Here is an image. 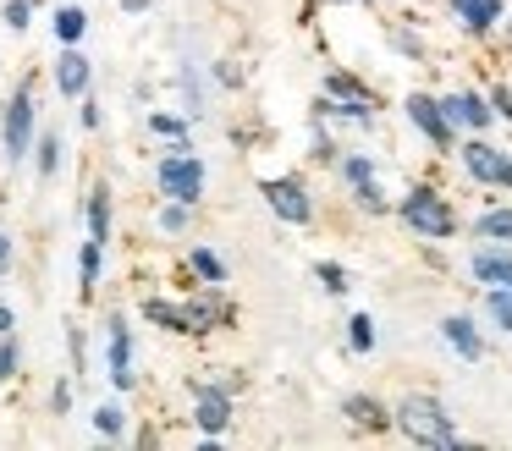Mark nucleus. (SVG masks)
Segmentation results:
<instances>
[{
    "label": "nucleus",
    "mask_w": 512,
    "mask_h": 451,
    "mask_svg": "<svg viewBox=\"0 0 512 451\" xmlns=\"http://www.w3.org/2000/svg\"><path fill=\"white\" fill-rule=\"evenodd\" d=\"M177 286H232V259H226L215 242H188L177 264Z\"/></svg>",
    "instance_id": "obj_16"
},
{
    "label": "nucleus",
    "mask_w": 512,
    "mask_h": 451,
    "mask_svg": "<svg viewBox=\"0 0 512 451\" xmlns=\"http://www.w3.org/2000/svg\"><path fill=\"white\" fill-rule=\"evenodd\" d=\"M78 127H83V132H105V99L94 94V88L78 99Z\"/></svg>",
    "instance_id": "obj_42"
},
{
    "label": "nucleus",
    "mask_w": 512,
    "mask_h": 451,
    "mask_svg": "<svg viewBox=\"0 0 512 451\" xmlns=\"http://www.w3.org/2000/svg\"><path fill=\"white\" fill-rule=\"evenodd\" d=\"M149 182H155V198H177V204H199L204 209V198H210V160L199 154L193 132H188V138L160 143Z\"/></svg>",
    "instance_id": "obj_3"
},
{
    "label": "nucleus",
    "mask_w": 512,
    "mask_h": 451,
    "mask_svg": "<svg viewBox=\"0 0 512 451\" xmlns=\"http://www.w3.org/2000/svg\"><path fill=\"white\" fill-rule=\"evenodd\" d=\"M23 363H28V347H23V336H0V391H6V385H17L23 380Z\"/></svg>",
    "instance_id": "obj_38"
},
{
    "label": "nucleus",
    "mask_w": 512,
    "mask_h": 451,
    "mask_svg": "<svg viewBox=\"0 0 512 451\" xmlns=\"http://www.w3.org/2000/svg\"><path fill=\"white\" fill-rule=\"evenodd\" d=\"M89 429L105 440V446H127V435H133V413H127V396H100V402L89 407Z\"/></svg>",
    "instance_id": "obj_23"
},
{
    "label": "nucleus",
    "mask_w": 512,
    "mask_h": 451,
    "mask_svg": "<svg viewBox=\"0 0 512 451\" xmlns=\"http://www.w3.org/2000/svg\"><path fill=\"white\" fill-rule=\"evenodd\" d=\"M435 341H441L446 352H452L463 369H479V363L490 358V341H485V319H479V308H452V314L435 319Z\"/></svg>",
    "instance_id": "obj_12"
},
{
    "label": "nucleus",
    "mask_w": 512,
    "mask_h": 451,
    "mask_svg": "<svg viewBox=\"0 0 512 451\" xmlns=\"http://www.w3.org/2000/svg\"><path fill=\"white\" fill-rule=\"evenodd\" d=\"M105 242L83 237L78 242V259H72V270H78V303H100V286H105Z\"/></svg>",
    "instance_id": "obj_26"
},
{
    "label": "nucleus",
    "mask_w": 512,
    "mask_h": 451,
    "mask_svg": "<svg viewBox=\"0 0 512 451\" xmlns=\"http://www.w3.org/2000/svg\"><path fill=\"white\" fill-rule=\"evenodd\" d=\"M479 319L485 330L512 341V286H479Z\"/></svg>",
    "instance_id": "obj_32"
},
{
    "label": "nucleus",
    "mask_w": 512,
    "mask_h": 451,
    "mask_svg": "<svg viewBox=\"0 0 512 451\" xmlns=\"http://www.w3.org/2000/svg\"><path fill=\"white\" fill-rule=\"evenodd\" d=\"M17 270V237L6 226H0V281H6V275Z\"/></svg>",
    "instance_id": "obj_45"
},
{
    "label": "nucleus",
    "mask_w": 512,
    "mask_h": 451,
    "mask_svg": "<svg viewBox=\"0 0 512 451\" xmlns=\"http://www.w3.org/2000/svg\"><path fill=\"white\" fill-rule=\"evenodd\" d=\"M468 286H512V242H485L474 237L463 253Z\"/></svg>",
    "instance_id": "obj_17"
},
{
    "label": "nucleus",
    "mask_w": 512,
    "mask_h": 451,
    "mask_svg": "<svg viewBox=\"0 0 512 451\" xmlns=\"http://www.w3.org/2000/svg\"><path fill=\"white\" fill-rule=\"evenodd\" d=\"M94 28L89 6H78V0H61V6H50V39L56 44H83Z\"/></svg>",
    "instance_id": "obj_29"
},
{
    "label": "nucleus",
    "mask_w": 512,
    "mask_h": 451,
    "mask_svg": "<svg viewBox=\"0 0 512 451\" xmlns=\"http://www.w3.org/2000/svg\"><path fill=\"white\" fill-rule=\"evenodd\" d=\"M67 358H72V374H78V380L94 369V363H89V330H83L78 319L67 325Z\"/></svg>",
    "instance_id": "obj_41"
},
{
    "label": "nucleus",
    "mask_w": 512,
    "mask_h": 451,
    "mask_svg": "<svg viewBox=\"0 0 512 451\" xmlns=\"http://www.w3.org/2000/svg\"><path fill=\"white\" fill-rule=\"evenodd\" d=\"M468 237L512 242V198L507 193H479V209L468 215Z\"/></svg>",
    "instance_id": "obj_22"
},
{
    "label": "nucleus",
    "mask_w": 512,
    "mask_h": 451,
    "mask_svg": "<svg viewBox=\"0 0 512 451\" xmlns=\"http://www.w3.org/2000/svg\"><path fill=\"white\" fill-rule=\"evenodd\" d=\"M83 237L105 242V248L116 242V187L105 176H94L89 193H83Z\"/></svg>",
    "instance_id": "obj_20"
},
{
    "label": "nucleus",
    "mask_w": 512,
    "mask_h": 451,
    "mask_svg": "<svg viewBox=\"0 0 512 451\" xmlns=\"http://www.w3.org/2000/svg\"><path fill=\"white\" fill-rule=\"evenodd\" d=\"M45 407H50V418H72V407H78V374H56L50 380V396H45Z\"/></svg>",
    "instance_id": "obj_40"
},
{
    "label": "nucleus",
    "mask_w": 512,
    "mask_h": 451,
    "mask_svg": "<svg viewBox=\"0 0 512 451\" xmlns=\"http://www.w3.org/2000/svg\"><path fill=\"white\" fill-rule=\"evenodd\" d=\"M182 308H188L193 341L226 336V330H237V319H243V303L232 297V286H188V292H182Z\"/></svg>",
    "instance_id": "obj_10"
},
{
    "label": "nucleus",
    "mask_w": 512,
    "mask_h": 451,
    "mask_svg": "<svg viewBox=\"0 0 512 451\" xmlns=\"http://www.w3.org/2000/svg\"><path fill=\"white\" fill-rule=\"evenodd\" d=\"M380 39H386V44H391V50H397L408 66H430V61H435L430 39H424V33L413 28V22H386V28H380Z\"/></svg>",
    "instance_id": "obj_30"
},
{
    "label": "nucleus",
    "mask_w": 512,
    "mask_h": 451,
    "mask_svg": "<svg viewBox=\"0 0 512 451\" xmlns=\"http://www.w3.org/2000/svg\"><path fill=\"white\" fill-rule=\"evenodd\" d=\"M320 88L331 99H358V105H380L386 110V99H380V88L369 83L358 66H342V61H325V72H320Z\"/></svg>",
    "instance_id": "obj_21"
},
{
    "label": "nucleus",
    "mask_w": 512,
    "mask_h": 451,
    "mask_svg": "<svg viewBox=\"0 0 512 451\" xmlns=\"http://www.w3.org/2000/svg\"><path fill=\"white\" fill-rule=\"evenodd\" d=\"M193 127H199V121H193L188 110H144V132H149V138H160V143L188 138Z\"/></svg>",
    "instance_id": "obj_36"
},
{
    "label": "nucleus",
    "mask_w": 512,
    "mask_h": 451,
    "mask_svg": "<svg viewBox=\"0 0 512 451\" xmlns=\"http://www.w3.org/2000/svg\"><path fill=\"white\" fill-rule=\"evenodd\" d=\"M309 116H325L331 127H347V132H364V138H375L380 121H386V110H380V105H358V99H331L325 88H314Z\"/></svg>",
    "instance_id": "obj_18"
},
{
    "label": "nucleus",
    "mask_w": 512,
    "mask_h": 451,
    "mask_svg": "<svg viewBox=\"0 0 512 451\" xmlns=\"http://www.w3.org/2000/svg\"><path fill=\"white\" fill-rule=\"evenodd\" d=\"M391 220L402 226V237H413L419 248H446L468 231V215L457 204V193L441 176H413L391 204Z\"/></svg>",
    "instance_id": "obj_1"
},
{
    "label": "nucleus",
    "mask_w": 512,
    "mask_h": 451,
    "mask_svg": "<svg viewBox=\"0 0 512 451\" xmlns=\"http://www.w3.org/2000/svg\"><path fill=\"white\" fill-rule=\"evenodd\" d=\"M336 154H342V138H336V127L325 116H309V165L314 171H331Z\"/></svg>",
    "instance_id": "obj_35"
},
{
    "label": "nucleus",
    "mask_w": 512,
    "mask_h": 451,
    "mask_svg": "<svg viewBox=\"0 0 512 451\" xmlns=\"http://www.w3.org/2000/svg\"><path fill=\"white\" fill-rule=\"evenodd\" d=\"M441 11H446V22L457 28V39H468V44H479V50H490L512 6H507V0H441Z\"/></svg>",
    "instance_id": "obj_13"
},
{
    "label": "nucleus",
    "mask_w": 512,
    "mask_h": 451,
    "mask_svg": "<svg viewBox=\"0 0 512 451\" xmlns=\"http://www.w3.org/2000/svg\"><path fill=\"white\" fill-rule=\"evenodd\" d=\"M347 209H353L358 220H391V187H386V176H369V182H358V187H347Z\"/></svg>",
    "instance_id": "obj_27"
},
{
    "label": "nucleus",
    "mask_w": 512,
    "mask_h": 451,
    "mask_svg": "<svg viewBox=\"0 0 512 451\" xmlns=\"http://www.w3.org/2000/svg\"><path fill=\"white\" fill-rule=\"evenodd\" d=\"M336 418H342L347 435H358V440H386V435H397L391 396H380V391H342V396H336Z\"/></svg>",
    "instance_id": "obj_11"
},
{
    "label": "nucleus",
    "mask_w": 512,
    "mask_h": 451,
    "mask_svg": "<svg viewBox=\"0 0 512 451\" xmlns=\"http://www.w3.org/2000/svg\"><path fill=\"white\" fill-rule=\"evenodd\" d=\"M496 50H501V61L512 66V11H507V22H501V33H496Z\"/></svg>",
    "instance_id": "obj_47"
},
{
    "label": "nucleus",
    "mask_w": 512,
    "mask_h": 451,
    "mask_svg": "<svg viewBox=\"0 0 512 451\" xmlns=\"http://www.w3.org/2000/svg\"><path fill=\"white\" fill-rule=\"evenodd\" d=\"M39 132H45L39 127V77L23 72L12 94L0 99V160H6V171H23L34 160Z\"/></svg>",
    "instance_id": "obj_4"
},
{
    "label": "nucleus",
    "mask_w": 512,
    "mask_h": 451,
    "mask_svg": "<svg viewBox=\"0 0 512 451\" xmlns=\"http://www.w3.org/2000/svg\"><path fill=\"white\" fill-rule=\"evenodd\" d=\"M127 440H133V446H160V440H166V429H160L155 418H144V424H133V435H127Z\"/></svg>",
    "instance_id": "obj_46"
},
{
    "label": "nucleus",
    "mask_w": 512,
    "mask_h": 451,
    "mask_svg": "<svg viewBox=\"0 0 512 451\" xmlns=\"http://www.w3.org/2000/svg\"><path fill=\"white\" fill-rule=\"evenodd\" d=\"M138 325L160 330V336H177V341H193V325H188V308H182V292H144L138 297Z\"/></svg>",
    "instance_id": "obj_19"
},
{
    "label": "nucleus",
    "mask_w": 512,
    "mask_h": 451,
    "mask_svg": "<svg viewBox=\"0 0 512 451\" xmlns=\"http://www.w3.org/2000/svg\"><path fill=\"white\" fill-rule=\"evenodd\" d=\"M314 6H369V0H314Z\"/></svg>",
    "instance_id": "obj_50"
},
{
    "label": "nucleus",
    "mask_w": 512,
    "mask_h": 451,
    "mask_svg": "<svg viewBox=\"0 0 512 451\" xmlns=\"http://www.w3.org/2000/svg\"><path fill=\"white\" fill-rule=\"evenodd\" d=\"M204 66H210V83L221 88V94H243V88H248L243 55H215V61H204Z\"/></svg>",
    "instance_id": "obj_37"
},
{
    "label": "nucleus",
    "mask_w": 512,
    "mask_h": 451,
    "mask_svg": "<svg viewBox=\"0 0 512 451\" xmlns=\"http://www.w3.org/2000/svg\"><path fill=\"white\" fill-rule=\"evenodd\" d=\"M199 204H177V198H155V231L160 237H188L199 226Z\"/></svg>",
    "instance_id": "obj_33"
},
{
    "label": "nucleus",
    "mask_w": 512,
    "mask_h": 451,
    "mask_svg": "<svg viewBox=\"0 0 512 451\" xmlns=\"http://www.w3.org/2000/svg\"><path fill=\"white\" fill-rule=\"evenodd\" d=\"M490 88V105H496V121L501 127H512V83L507 77H496V83H485Z\"/></svg>",
    "instance_id": "obj_43"
},
{
    "label": "nucleus",
    "mask_w": 512,
    "mask_h": 451,
    "mask_svg": "<svg viewBox=\"0 0 512 451\" xmlns=\"http://www.w3.org/2000/svg\"><path fill=\"white\" fill-rule=\"evenodd\" d=\"M215 380H221L232 396H248V385H254V380H248V369H237V363H221V369H215Z\"/></svg>",
    "instance_id": "obj_44"
},
{
    "label": "nucleus",
    "mask_w": 512,
    "mask_h": 451,
    "mask_svg": "<svg viewBox=\"0 0 512 451\" xmlns=\"http://www.w3.org/2000/svg\"><path fill=\"white\" fill-rule=\"evenodd\" d=\"M17 325H23V319H17V308L6 303V297H0V336H12Z\"/></svg>",
    "instance_id": "obj_49"
},
{
    "label": "nucleus",
    "mask_w": 512,
    "mask_h": 451,
    "mask_svg": "<svg viewBox=\"0 0 512 451\" xmlns=\"http://www.w3.org/2000/svg\"><path fill=\"white\" fill-rule=\"evenodd\" d=\"M171 83H177V99H182V110H188L193 121H204V83H210V66L204 61H193V55H177V72H171Z\"/></svg>",
    "instance_id": "obj_25"
},
{
    "label": "nucleus",
    "mask_w": 512,
    "mask_h": 451,
    "mask_svg": "<svg viewBox=\"0 0 512 451\" xmlns=\"http://www.w3.org/2000/svg\"><path fill=\"white\" fill-rule=\"evenodd\" d=\"M331 176H336V187L347 193V187L369 182V176H386V160H380L375 149H358V143H342V154H336Z\"/></svg>",
    "instance_id": "obj_24"
},
{
    "label": "nucleus",
    "mask_w": 512,
    "mask_h": 451,
    "mask_svg": "<svg viewBox=\"0 0 512 451\" xmlns=\"http://www.w3.org/2000/svg\"><path fill=\"white\" fill-rule=\"evenodd\" d=\"M39 6H45V0H0V28H6V33H17V39H23V33L34 28Z\"/></svg>",
    "instance_id": "obj_39"
},
{
    "label": "nucleus",
    "mask_w": 512,
    "mask_h": 451,
    "mask_svg": "<svg viewBox=\"0 0 512 451\" xmlns=\"http://www.w3.org/2000/svg\"><path fill=\"white\" fill-rule=\"evenodd\" d=\"M309 275H314V286H320L331 303H347V297H353V270H347L342 259H314Z\"/></svg>",
    "instance_id": "obj_34"
},
{
    "label": "nucleus",
    "mask_w": 512,
    "mask_h": 451,
    "mask_svg": "<svg viewBox=\"0 0 512 451\" xmlns=\"http://www.w3.org/2000/svg\"><path fill=\"white\" fill-rule=\"evenodd\" d=\"M397 110H402V121H408V132L435 154V160H452L457 154V138H463V132L452 127V116H446L441 88H408V94L397 99Z\"/></svg>",
    "instance_id": "obj_6"
},
{
    "label": "nucleus",
    "mask_w": 512,
    "mask_h": 451,
    "mask_svg": "<svg viewBox=\"0 0 512 451\" xmlns=\"http://www.w3.org/2000/svg\"><path fill=\"white\" fill-rule=\"evenodd\" d=\"M182 391H188V424H193V435H232L237 396L226 391L215 374H188V380H182Z\"/></svg>",
    "instance_id": "obj_9"
},
{
    "label": "nucleus",
    "mask_w": 512,
    "mask_h": 451,
    "mask_svg": "<svg viewBox=\"0 0 512 451\" xmlns=\"http://www.w3.org/2000/svg\"><path fill=\"white\" fill-rule=\"evenodd\" d=\"M100 341H105V385H111L116 396H133L138 385H144V374H138V325H133V314H127V308H105Z\"/></svg>",
    "instance_id": "obj_8"
},
{
    "label": "nucleus",
    "mask_w": 512,
    "mask_h": 451,
    "mask_svg": "<svg viewBox=\"0 0 512 451\" xmlns=\"http://www.w3.org/2000/svg\"><path fill=\"white\" fill-rule=\"evenodd\" d=\"M342 347L353 352V358H375L380 352V319L369 314V308H353V314L342 319Z\"/></svg>",
    "instance_id": "obj_28"
},
{
    "label": "nucleus",
    "mask_w": 512,
    "mask_h": 451,
    "mask_svg": "<svg viewBox=\"0 0 512 451\" xmlns=\"http://www.w3.org/2000/svg\"><path fill=\"white\" fill-rule=\"evenodd\" d=\"M116 6H122V17H149L160 0H116Z\"/></svg>",
    "instance_id": "obj_48"
},
{
    "label": "nucleus",
    "mask_w": 512,
    "mask_h": 451,
    "mask_svg": "<svg viewBox=\"0 0 512 451\" xmlns=\"http://www.w3.org/2000/svg\"><path fill=\"white\" fill-rule=\"evenodd\" d=\"M34 176L39 182H56L61 171H67V138H61V127H45L39 132V143H34Z\"/></svg>",
    "instance_id": "obj_31"
},
{
    "label": "nucleus",
    "mask_w": 512,
    "mask_h": 451,
    "mask_svg": "<svg viewBox=\"0 0 512 451\" xmlns=\"http://www.w3.org/2000/svg\"><path fill=\"white\" fill-rule=\"evenodd\" d=\"M441 105H446V116H452L457 132H496V127H501V121H496V105H490V88H479V83H452V88H441Z\"/></svg>",
    "instance_id": "obj_14"
},
{
    "label": "nucleus",
    "mask_w": 512,
    "mask_h": 451,
    "mask_svg": "<svg viewBox=\"0 0 512 451\" xmlns=\"http://www.w3.org/2000/svg\"><path fill=\"white\" fill-rule=\"evenodd\" d=\"M50 88H56V99L78 105V99L94 88V55L83 50V44H56V61H50Z\"/></svg>",
    "instance_id": "obj_15"
},
{
    "label": "nucleus",
    "mask_w": 512,
    "mask_h": 451,
    "mask_svg": "<svg viewBox=\"0 0 512 451\" xmlns=\"http://www.w3.org/2000/svg\"><path fill=\"white\" fill-rule=\"evenodd\" d=\"M259 198L265 209L292 231H314L320 226V193H314L309 171H276V176H259Z\"/></svg>",
    "instance_id": "obj_7"
},
{
    "label": "nucleus",
    "mask_w": 512,
    "mask_h": 451,
    "mask_svg": "<svg viewBox=\"0 0 512 451\" xmlns=\"http://www.w3.org/2000/svg\"><path fill=\"white\" fill-rule=\"evenodd\" d=\"M452 165L474 193H507L512 198V149L496 132H463Z\"/></svg>",
    "instance_id": "obj_5"
},
{
    "label": "nucleus",
    "mask_w": 512,
    "mask_h": 451,
    "mask_svg": "<svg viewBox=\"0 0 512 451\" xmlns=\"http://www.w3.org/2000/svg\"><path fill=\"white\" fill-rule=\"evenodd\" d=\"M391 413H397V440L419 451H468L474 435L457 424L452 402L441 391H424V385H408L402 396H391Z\"/></svg>",
    "instance_id": "obj_2"
}]
</instances>
